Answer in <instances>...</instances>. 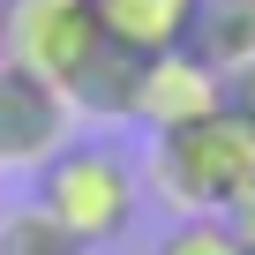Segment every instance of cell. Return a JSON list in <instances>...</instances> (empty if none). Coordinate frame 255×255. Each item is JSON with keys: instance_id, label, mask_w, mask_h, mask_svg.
<instances>
[{"instance_id": "52a82bcc", "label": "cell", "mask_w": 255, "mask_h": 255, "mask_svg": "<svg viewBox=\"0 0 255 255\" xmlns=\"http://www.w3.org/2000/svg\"><path fill=\"white\" fill-rule=\"evenodd\" d=\"M188 45H195L218 75L240 68V60H255V0H195Z\"/></svg>"}, {"instance_id": "5bb4252c", "label": "cell", "mask_w": 255, "mask_h": 255, "mask_svg": "<svg viewBox=\"0 0 255 255\" xmlns=\"http://www.w3.org/2000/svg\"><path fill=\"white\" fill-rule=\"evenodd\" d=\"M0 15H8V0H0Z\"/></svg>"}, {"instance_id": "8fae6325", "label": "cell", "mask_w": 255, "mask_h": 255, "mask_svg": "<svg viewBox=\"0 0 255 255\" xmlns=\"http://www.w3.org/2000/svg\"><path fill=\"white\" fill-rule=\"evenodd\" d=\"M218 113H225L233 128H248V135H255V60H240V68L218 75Z\"/></svg>"}, {"instance_id": "6da1fadb", "label": "cell", "mask_w": 255, "mask_h": 255, "mask_svg": "<svg viewBox=\"0 0 255 255\" xmlns=\"http://www.w3.org/2000/svg\"><path fill=\"white\" fill-rule=\"evenodd\" d=\"M248 165H255V135L233 128L225 113H203V120H180L165 135H150L143 188L158 203H173L180 218H225Z\"/></svg>"}, {"instance_id": "277c9868", "label": "cell", "mask_w": 255, "mask_h": 255, "mask_svg": "<svg viewBox=\"0 0 255 255\" xmlns=\"http://www.w3.org/2000/svg\"><path fill=\"white\" fill-rule=\"evenodd\" d=\"M75 120L83 113H75V98L60 83H45V75H30L15 60H0V173H8V165L38 173L45 158H60L75 143Z\"/></svg>"}, {"instance_id": "ba28073f", "label": "cell", "mask_w": 255, "mask_h": 255, "mask_svg": "<svg viewBox=\"0 0 255 255\" xmlns=\"http://www.w3.org/2000/svg\"><path fill=\"white\" fill-rule=\"evenodd\" d=\"M135 68H143V53H120L113 38H105V53L75 75V113H90V120H128L135 113Z\"/></svg>"}, {"instance_id": "7c38bea8", "label": "cell", "mask_w": 255, "mask_h": 255, "mask_svg": "<svg viewBox=\"0 0 255 255\" xmlns=\"http://www.w3.org/2000/svg\"><path fill=\"white\" fill-rule=\"evenodd\" d=\"M225 218H233V233H240V240H255V165H248V180H240V195H233V210H225Z\"/></svg>"}, {"instance_id": "9c48e42d", "label": "cell", "mask_w": 255, "mask_h": 255, "mask_svg": "<svg viewBox=\"0 0 255 255\" xmlns=\"http://www.w3.org/2000/svg\"><path fill=\"white\" fill-rule=\"evenodd\" d=\"M0 255H83L38 203H23V210H0Z\"/></svg>"}, {"instance_id": "4fadbf2b", "label": "cell", "mask_w": 255, "mask_h": 255, "mask_svg": "<svg viewBox=\"0 0 255 255\" xmlns=\"http://www.w3.org/2000/svg\"><path fill=\"white\" fill-rule=\"evenodd\" d=\"M240 255H255V240H240Z\"/></svg>"}, {"instance_id": "5b68a950", "label": "cell", "mask_w": 255, "mask_h": 255, "mask_svg": "<svg viewBox=\"0 0 255 255\" xmlns=\"http://www.w3.org/2000/svg\"><path fill=\"white\" fill-rule=\"evenodd\" d=\"M203 113H218V68L195 45L143 53V68H135V113H128V120H143L150 135H165V128L203 120Z\"/></svg>"}, {"instance_id": "3957f363", "label": "cell", "mask_w": 255, "mask_h": 255, "mask_svg": "<svg viewBox=\"0 0 255 255\" xmlns=\"http://www.w3.org/2000/svg\"><path fill=\"white\" fill-rule=\"evenodd\" d=\"M98 53H105L98 0H8V15H0V60H15L60 90H75V75Z\"/></svg>"}, {"instance_id": "8992f818", "label": "cell", "mask_w": 255, "mask_h": 255, "mask_svg": "<svg viewBox=\"0 0 255 255\" xmlns=\"http://www.w3.org/2000/svg\"><path fill=\"white\" fill-rule=\"evenodd\" d=\"M98 23L120 53H173L188 45L195 0H98Z\"/></svg>"}, {"instance_id": "7a4b0ae2", "label": "cell", "mask_w": 255, "mask_h": 255, "mask_svg": "<svg viewBox=\"0 0 255 255\" xmlns=\"http://www.w3.org/2000/svg\"><path fill=\"white\" fill-rule=\"evenodd\" d=\"M135 203H143L135 165H128L120 150H105V143H68L60 158L38 165V210L83 255L105 248V240H120L128 225H135Z\"/></svg>"}, {"instance_id": "30bf717a", "label": "cell", "mask_w": 255, "mask_h": 255, "mask_svg": "<svg viewBox=\"0 0 255 255\" xmlns=\"http://www.w3.org/2000/svg\"><path fill=\"white\" fill-rule=\"evenodd\" d=\"M150 255H240V233H233V218H180L158 233Z\"/></svg>"}]
</instances>
